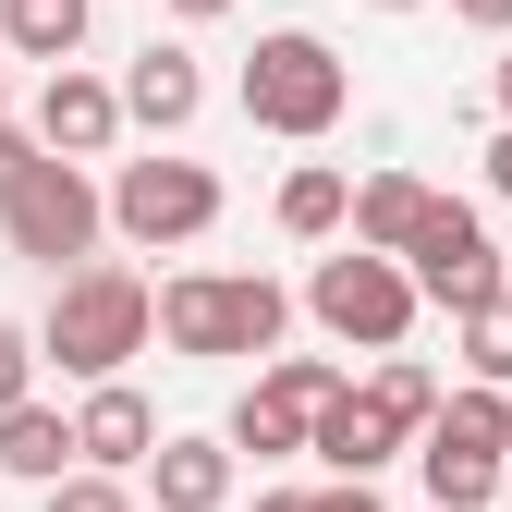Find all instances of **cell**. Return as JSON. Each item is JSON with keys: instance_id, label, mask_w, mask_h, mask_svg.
<instances>
[{"instance_id": "1", "label": "cell", "mask_w": 512, "mask_h": 512, "mask_svg": "<svg viewBox=\"0 0 512 512\" xmlns=\"http://www.w3.org/2000/svg\"><path fill=\"white\" fill-rule=\"evenodd\" d=\"M159 330H147V269H122V256H74V269H49V317H37V366H61L86 391V378H122Z\"/></svg>"}, {"instance_id": "2", "label": "cell", "mask_w": 512, "mask_h": 512, "mask_svg": "<svg viewBox=\"0 0 512 512\" xmlns=\"http://www.w3.org/2000/svg\"><path fill=\"white\" fill-rule=\"evenodd\" d=\"M147 330L183 354V366H232V354H281L293 330V293L269 269H171L147 293Z\"/></svg>"}, {"instance_id": "3", "label": "cell", "mask_w": 512, "mask_h": 512, "mask_svg": "<svg viewBox=\"0 0 512 512\" xmlns=\"http://www.w3.org/2000/svg\"><path fill=\"white\" fill-rule=\"evenodd\" d=\"M232 98H244L256 135H281V147H330V135H342V110H354V61L317 37V25H269V37L244 49Z\"/></svg>"}, {"instance_id": "4", "label": "cell", "mask_w": 512, "mask_h": 512, "mask_svg": "<svg viewBox=\"0 0 512 512\" xmlns=\"http://www.w3.org/2000/svg\"><path fill=\"white\" fill-rule=\"evenodd\" d=\"M415 476L439 512H500V476H512V391L464 378V391H439L427 427H415Z\"/></svg>"}, {"instance_id": "5", "label": "cell", "mask_w": 512, "mask_h": 512, "mask_svg": "<svg viewBox=\"0 0 512 512\" xmlns=\"http://www.w3.org/2000/svg\"><path fill=\"white\" fill-rule=\"evenodd\" d=\"M305 317H317L342 354H391V342H415L427 293H415L403 256H378V244L342 232V256H317V269H305Z\"/></svg>"}, {"instance_id": "6", "label": "cell", "mask_w": 512, "mask_h": 512, "mask_svg": "<svg viewBox=\"0 0 512 512\" xmlns=\"http://www.w3.org/2000/svg\"><path fill=\"white\" fill-rule=\"evenodd\" d=\"M98 232H110V208H98L86 159H49V147H37L13 183H0V244L37 256V269H74V256H98Z\"/></svg>"}, {"instance_id": "7", "label": "cell", "mask_w": 512, "mask_h": 512, "mask_svg": "<svg viewBox=\"0 0 512 512\" xmlns=\"http://www.w3.org/2000/svg\"><path fill=\"white\" fill-rule=\"evenodd\" d=\"M98 208H110L122 244L171 256V244H208V232H220V171H208V159H122V171L98 183Z\"/></svg>"}, {"instance_id": "8", "label": "cell", "mask_w": 512, "mask_h": 512, "mask_svg": "<svg viewBox=\"0 0 512 512\" xmlns=\"http://www.w3.org/2000/svg\"><path fill=\"white\" fill-rule=\"evenodd\" d=\"M403 269H415V293L452 317V305H476V293H500L512 269H500V244H488V220L464 208V196H427V220L403 232Z\"/></svg>"}, {"instance_id": "9", "label": "cell", "mask_w": 512, "mask_h": 512, "mask_svg": "<svg viewBox=\"0 0 512 512\" xmlns=\"http://www.w3.org/2000/svg\"><path fill=\"white\" fill-rule=\"evenodd\" d=\"M232 476H244V452L220 427H159V452L135 464V500H159V512H232Z\"/></svg>"}, {"instance_id": "10", "label": "cell", "mask_w": 512, "mask_h": 512, "mask_svg": "<svg viewBox=\"0 0 512 512\" xmlns=\"http://www.w3.org/2000/svg\"><path fill=\"white\" fill-rule=\"evenodd\" d=\"M25 135H37L49 159H110V147H122V86L86 74V61H49V86H37V122H25Z\"/></svg>"}, {"instance_id": "11", "label": "cell", "mask_w": 512, "mask_h": 512, "mask_svg": "<svg viewBox=\"0 0 512 512\" xmlns=\"http://www.w3.org/2000/svg\"><path fill=\"white\" fill-rule=\"evenodd\" d=\"M110 86H122V122H147V135H183V122L208 110V74H196V49H183V37H147Z\"/></svg>"}, {"instance_id": "12", "label": "cell", "mask_w": 512, "mask_h": 512, "mask_svg": "<svg viewBox=\"0 0 512 512\" xmlns=\"http://www.w3.org/2000/svg\"><path fill=\"white\" fill-rule=\"evenodd\" d=\"M159 452V415L135 378H86V403H74V464H110V476H135Z\"/></svg>"}, {"instance_id": "13", "label": "cell", "mask_w": 512, "mask_h": 512, "mask_svg": "<svg viewBox=\"0 0 512 512\" xmlns=\"http://www.w3.org/2000/svg\"><path fill=\"white\" fill-rule=\"evenodd\" d=\"M391 452H415V439H403L391 415H378V403L354 391V378H342V391H330V403L305 415V464H330V476H378Z\"/></svg>"}, {"instance_id": "14", "label": "cell", "mask_w": 512, "mask_h": 512, "mask_svg": "<svg viewBox=\"0 0 512 512\" xmlns=\"http://www.w3.org/2000/svg\"><path fill=\"white\" fill-rule=\"evenodd\" d=\"M0 476H25V488H49V476H74V415L61 403H0Z\"/></svg>"}, {"instance_id": "15", "label": "cell", "mask_w": 512, "mask_h": 512, "mask_svg": "<svg viewBox=\"0 0 512 512\" xmlns=\"http://www.w3.org/2000/svg\"><path fill=\"white\" fill-rule=\"evenodd\" d=\"M342 208H354V171H342V159H293L281 196H269V220H281L293 244H342Z\"/></svg>"}, {"instance_id": "16", "label": "cell", "mask_w": 512, "mask_h": 512, "mask_svg": "<svg viewBox=\"0 0 512 512\" xmlns=\"http://www.w3.org/2000/svg\"><path fill=\"white\" fill-rule=\"evenodd\" d=\"M427 196H439L427 171H366V183H354V208H342V232L378 244V256H403V232L427 220Z\"/></svg>"}, {"instance_id": "17", "label": "cell", "mask_w": 512, "mask_h": 512, "mask_svg": "<svg viewBox=\"0 0 512 512\" xmlns=\"http://www.w3.org/2000/svg\"><path fill=\"white\" fill-rule=\"evenodd\" d=\"M98 25V0H0V49L13 61H74Z\"/></svg>"}, {"instance_id": "18", "label": "cell", "mask_w": 512, "mask_h": 512, "mask_svg": "<svg viewBox=\"0 0 512 512\" xmlns=\"http://www.w3.org/2000/svg\"><path fill=\"white\" fill-rule=\"evenodd\" d=\"M452 342H464V378H488V391H512V281L452 305Z\"/></svg>"}, {"instance_id": "19", "label": "cell", "mask_w": 512, "mask_h": 512, "mask_svg": "<svg viewBox=\"0 0 512 512\" xmlns=\"http://www.w3.org/2000/svg\"><path fill=\"white\" fill-rule=\"evenodd\" d=\"M366 403H378V415H391V427L415 439V427H427V403H439V366L391 342V354H378V366H366Z\"/></svg>"}, {"instance_id": "20", "label": "cell", "mask_w": 512, "mask_h": 512, "mask_svg": "<svg viewBox=\"0 0 512 512\" xmlns=\"http://www.w3.org/2000/svg\"><path fill=\"white\" fill-rule=\"evenodd\" d=\"M220 439H232V452H256V464H293V452H305V415H293V403H269V391H244Z\"/></svg>"}, {"instance_id": "21", "label": "cell", "mask_w": 512, "mask_h": 512, "mask_svg": "<svg viewBox=\"0 0 512 512\" xmlns=\"http://www.w3.org/2000/svg\"><path fill=\"white\" fill-rule=\"evenodd\" d=\"M256 391L293 403V415H317V403L342 391V366H330V354H256Z\"/></svg>"}, {"instance_id": "22", "label": "cell", "mask_w": 512, "mask_h": 512, "mask_svg": "<svg viewBox=\"0 0 512 512\" xmlns=\"http://www.w3.org/2000/svg\"><path fill=\"white\" fill-rule=\"evenodd\" d=\"M37 512H147V500H135V476L74 464V476H49V488H37Z\"/></svg>"}, {"instance_id": "23", "label": "cell", "mask_w": 512, "mask_h": 512, "mask_svg": "<svg viewBox=\"0 0 512 512\" xmlns=\"http://www.w3.org/2000/svg\"><path fill=\"white\" fill-rule=\"evenodd\" d=\"M25 391H37V330L0 317V403H25Z\"/></svg>"}, {"instance_id": "24", "label": "cell", "mask_w": 512, "mask_h": 512, "mask_svg": "<svg viewBox=\"0 0 512 512\" xmlns=\"http://www.w3.org/2000/svg\"><path fill=\"white\" fill-rule=\"evenodd\" d=\"M317 512H391V500H378V476H330V488H317Z\"/></svg>"}, {"instance_id": "25", "label": "cell", "mask_w": 512, "mask_h": 512, "mask_svg": "<svg viewBox=\"0 0 512 512\" xmlns=\"http://www.w3.org/2000/svg\"><path fill=\"white\" fill-rule=\"evenodd\" d=\"M25 159H37V135H25V122H13V110H0V183H13Z\"/></svg>"}, {"instance_id": "26", "label": "cell", "mask_w": 512, "mask_h": 512, "mask_svg": "<svg viewBox=\"0 0 512 512\" xmlns=\"http://www.w3.org/2000/svg\"><path fill=\"white\" fill-rule=\"evenodd\" d=\"M452 13H464L476 37H512V0H452Z\"/></svg>"}, {"instance_id": "27", "label": "cell", "mask_w": 512, "mask_h": 512, "mask_svg": "<svg viewBox=\"0 0 512 512\" xmlns=\"http://www.w3.org/2000/svg\"><path fill=\"white\" fill-rule=\"evenodd\" d=\"M476 171H488V196H512V122L488 135V159H476Z\"/></svg>"}, {"instance_id": "28", "label": "cell", "mask_w": 512, "mask_h": 512, "mask_svg": "<svg viewBox=\"0 0 512 512\" xmlns=\"http://www.w3.org/2000/svg\"><path fill=\"white\" fill-rule=\"evenodd\" d=\"M488 98H500V122H512V37H500V61H488Z\"/></svg>"}, {"instance_id": "29", "label": "cell", "mask_w": 512, "mask_h": 512, "mask_svg": "<svg viewBox=\"0 0 512 512\" xmlns=\"http://www.w3.org/2000/svg\"><path fill=\"white\" fill-rule=\"evenodd\" d=\"M256 512H317V488H269V500H256Z\"/></svg>"}, {"instance_id": "30", "label": "cell", "mask_w": 512, "mask_h": 512, "mask_svg": "<svg viewBox=\"0 0 512 512\" xmlns=\"http://www.w3.org/2000/svg\"><path fill=\"white\" fill-rule=\"evenodd\" d=\"M171 13H183V25H220V13H232V0H171Z\"/></svg>"}, {"instance_id": "31", "label": "cell", "mask_w": 512, "mask_h": 512, "mask_svg": "<svg viewBox=\"0 0 512 512\" xmlns=\"http://www.w3.org/2000/svg\"><path fill=\"white\" fill-rule=\"evenodd\" d=\"M0 110H13V49H0Z\"/></svg>"}, {"instance_id": "32", "label": "cell", "mask_w": 512, "mask_h": 512, "mask_svg": "<svg viewBox=\"0 0 512 512\" xmlns=\"http://www.w3.org/2000/svg\"><path fill=\"white\" fill-rule=\"evenodd\" d=\"M378 13H427V0H378Z\"/></svg>"}, {"instance_id": "33", "label": "cell", "mask_w": 512, "mask_h": 512, "mask_svg": "<svg viewBox=\"0 0 512 512\" xmlns=\"http://www.w3.org/2000/svg\"><path fill=\"white\" fill-rule=\"evenodd\" d=\"M500 269H512V256H500Z\"/></svg>"}]
</instances>
